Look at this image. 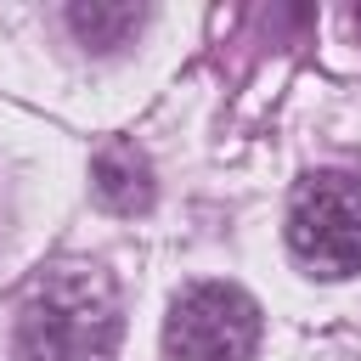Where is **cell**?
Listing matches in <instances>:
<instances>
[{
    "instance_id": "277c9868",
    "label": "cell",
    "mask_w": 361,
    "mask_h": 361,
    "mask_svg": "<svg viewBox=\"0 0 361 361\" xmlns=\"http://www.w3.org/2000/svg\"><path fill=\"white\" fill-rule=\"evenodd\" d=\"M90 192H96V203L102 209H113V214H141V209H152V164L135 152V147H124V141H113V147H102L96 152V164H90Z\"/></svg>"
},
{
    "instance_id": "8992f818",
    "label": "cell",
    "mask_w": 361,
    "mask_h": 361,
    "mask_svg": "<svg viewBox=\"0 0 361 361\" xmlns=\"http://www.w3.org/2000/svg\"><path fill=\"white\" fill-rule=\"evenodd\" d=\"M355 28H361V11H355Z\"/></svg>"
},
{
    "instance_id": "7a4b0ae2",
    "label": "cell",
    "mask_w": 361,
    "mask_h": 361,
    "mask_svg": "<svg viewBox=\"0 0 361 361\" xmlns=\"http://www.w3.org/2000/svg\"><path fill=\"white\" fill-rule=\"evenodd\" d=\"M288 248L316 276H361V175L310 169L288 203Z\"/></svg>"
},
{
    "instance_id": "5b68a950",
    "label": "cell",
    "mask_w": 361,
    "mask_h": 361,
    "mask_svg": "<svg viewBox=\"0 0 361 361\" xmlns=\"http://www.w3.org/2000/svg\"><path fill=\"white\" fill-rule=\"evenodd\" d=\"M141 23H147V11L124 6V0H73L68 6V28L85 51H118Z\"/></svg>"
},
{
    "instance_id": "6da1fadb",
    "label": "cell",
    "mask_w": 361,
    "mask_h": 361,
    "mask_svg": "<svg viewBox=\"0 0 361 361\" xmlns=\"http://www.w3.org/2000/svg\"><path fill=\"white\" fill-rule=\"evenodd\" d=\"M124 316L102 265H51L17 310V361H107Z\"/></svg>"
},
{
    "instance_id": "3957f363",
    "label": "cell",
    "mask_w": 361,
    "mask_h": 361,
    "mask_svg": "<svg viewBox=\"0 0 361 361\" xmlns=\"http://www.w3.org/2000/svg\"><path fill=\"white\" fill-rule=\"evenodd\" d=\"M259 305L237 282H192L164 322L169 361H248L259 350Z\"/></svg>"
}]
</instances>
